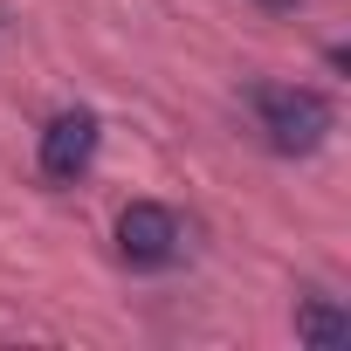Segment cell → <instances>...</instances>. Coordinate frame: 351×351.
Returning a JSON list of instances; mask_svg holds the SVG:
<instances>
[{"label": "cell", "mask_w": 351, "mask_h": 351, "mask_svg": "<svg viewBox=\"0 0 351 351\" xmlns=\"http://www.w3.org/2000/svg\"><path fill=\"white\" fill-rule=\"evenodd\" d=\"M90 158H97V110H62V117H49V131H42V180L69 186V180L90 172Z\"/></svg>", "instance_id": "3957f363"}, {"label": "cell", "mask_w": 351, "mask_h": 351, "mask_svg": "<svg viewBox=\"0 0 351 351\" xmlns=\"http://www.w3.org/2000/svg\"><path fill=\"white\" fill-rule=\"evenodd\" d=\"M180 221H172V207H158V200H131L124 214H117V255L131 262V269H165L172 255H180Z\"/></svg>", "instance_id": "7a4b0ae2"}, {"label": "cell", "mask_w": 351, "mask_h": 351, "mask_svg": "<svg viewBox=\"0 0 351 351\" xmlns=\"http://www.w3.org/2000/svg\"><path fill=\"white\" fill-rule=\"evenodd\" d=\"M248 104H255V117H262V131H269V145H276L282 158H303V152H317V145L330 138V104H324L317 90L255 83Z\"/></svg>", "instance_id": "6da1fadb"}, {"label": "cell", "mask_w": 351, "mask_h": 351, "mask_svg": "<svg viewBox=\"0 0 351 351\" xmlns=\"http://www.w3.org/2000/svg\"><path fill=\"white\" fill-rule=\"evenodd\" d=\"M296 337H303V344H317V351H337V344H351V317H344L337 303L310 296V303L296 310Z\"/></svg>", "instance_id": "277c9868"}, {"label": "cell", "mask_w": 351, "mask_h": 351, "mask_svg": "<svg viewBox=\"0 0 351 351\" xmlns=\"http://www.w3.org/2000/svg\"><path fill=\"white\" fill-rule=\"evenodd\" d=\"M262 8H296V0H262Z\"/></svg>", "instance_id": "5b68a950"}]
</instances>
